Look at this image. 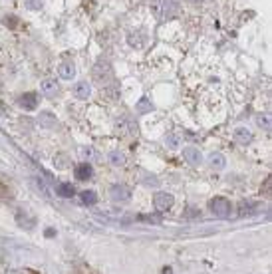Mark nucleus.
<instances>
[{"mask_svg": "<svg viewBox=\"0 0 272 274\" xmlns=\"http://www.w3.org/2000/svg\"><path fill=\"white\" fill-rule=\"evenodd\" d=\"M4 24L8 28H18L20 26V18H16L14 14H8V16H4Z\"/></svg>", "mask_w": 272, "mask_h": 274, "instance_id": "obj_18", "label": "nucleus"}, {"mask_svg": "<svg viewBox=\"0 0 272 274\" xmlns=\"http://www.w3.org/2000/svg\"><path fill=\"white\" fill-rule=\"evenodd\" d=\"M209 163H210V167L213 169H225V165H227V161H225V157L221 155V153H213L210 155V159H209Z\"/></svg>", "mask_w": 272, "mask_h": 274, "instance_id": "obj_15", "label": "nucleus"}, {"mask_svg": "<svg viewBox=\"0 0 272 274\" xmlns=\"http://www.w3.org/2000/svg\"><path fill=\"white\" fill-rule=\"evenodd\" d=\"M24 6L28 8V10H40L42 6H44V0H24Z\"/></svg>", "mask_w": 272, "mask_h": 274, "instance_id": "obj_17", "label": "nucleus"}, {"mask_svg": "<svg viewBox=\"0 0 272 274\" xmlns=\"http://www.w3.org/2000/svg\"><path fill=\"white\" fill-rule=\"evenodd\" d=\"M92 167H89L87 163H82V165H78L76 169H74V175H76V179L78 181H87L89 177H92Z\"/></svg>", "mask_w": 272, "mask_h": 274, "instance_id": "obj_11", "label": "nucleus"}, {"mask_svg": "<svg viewBox=\"0 0 272 274\" xmlns=\"http://www.w3.org/2000/svg\"><path fill=\"white\" fill-rule=\"evenodd\" d=\"M58 74L62 80H72L76 76V66H74L72 60H64V62L58 66Z\"/></svg>", "mask_w": 272, "mask_h": 274, "instance_id": "obj_6", "label": "nucleus"}, {"mask_svg": "<svg viewBox=\"0 0 272 274\" xmlns=\"http://www.w3.org/2000/svg\"><path fill=\"white\" fill-rule=\"evenodd\" d=\"M209 207H210V211H213L215 215L221 217V219H227V217L230 215V203H229L225 197H215V199H210Z\"/></svg>", "mask_w": 272, "mask_h": 274, "instance_id": "obj_2", "label": "nucleus"}, {"mask_svg": "<svg viewBox=\"0 0 272 274\" xmlns=\"http://www.w3.org/2000/svg\"><path fill=\"white\" fill-rule=\"evenodd\" d=\"M165 141H167V145H169L171 149H177V147H179V139H177L173 133H171V135H167V139H165Z\"/></svg>", "mask_w": 272, "mask_h": 274, "instance_id": "obj_21", "label": "nucleus"}, {"mask_svg": "<svg viewBox=\"0 0 272 274\" xmlns=\"http://www.w3.org/2000/svg\"><path fill=\"white\" fill-rule=\"evenodd\" d=\"M40 89L44 91L46 96H54L56 91H58V82L54 78H44L42 84H40Z\"/></svg>", "mask_w": 272, "mask_h": 274, "instance_id": "obj_10", "label": "nucleus"}, {"mask_svg": "<svg viewBox=\"0 0 272 274\" xmlns=\"http://www.w3.org/2000/svg\"><path fill=\"white\" fill-rule=\"evenodd\" d=\"M149 109H151V105H149L147 100H141V102L137 104V111H139V113H145V111H149Z\"/></svg>", "mask_w": 272, "mask_h": 274, "instance_id": "obj_20", "label": "nucleus"}, {"mask_svg": "<svg viewBox=\"0 0 272 274\" xmlns=\"http://www.w3.org/2000/svg\"><path fill=\"white\" fill-rule=\"evenodd\" d=\"M56 193H58L60 197H64V199H72V197L76 195V189H74L72 185H68V183H62V185L56 187Z\"/></svg>", "mask_w": 272, "mask_h": 274, "instance_id": "obj_12", "label": "nucleus"}, {"mask_svg": "<svg viewBox=\"0 0 272 274\" xmlns=\"http://www.w3.org/2000/svg\"><path fill=\"white\" fill-rule=\"evenodd\" d=\"M234 137H236V141H240V143H251V141H252V133H251L247 127H238V129L234 131Z\"/></svg>", "mask_w": 272, "mask_h": 274, "instance_id": "obj_14", "label": "nucleus"}, {"mask_svg": "<svg viewBox=\"0 0 272 274\" xmlns=\"http://www.w3.org/2000/svg\"><path fill=\"white\" fill-rule=\"evenodd\" d=\"M18 105H20L22 109H26V111H32V109H36V105H38V96L34 94V91H26V94H22V96L18 98Z\"/></svg>", "mask_w": 272, "mask_h": 274, "instance_id": "obj_4", "label": "nucleus"}, {"mask_svg": "<svg viewBox=\"0 0 272 274\" xmlns=\"http://www.w3.org/2000/svg\"><path fill=\"white\" fill-rule=\"evenodd\" d=\"M72 91H74V96H76L78 100H87L89 94H92V85H89L87 82H78V84L72 87Z\"/></svg>", "mask_w": 272, "mask_h": 274, "instance_id": "obj_8", "label": "nucleus"}, {"mask_svg": "<svg viewBox=\"0 0 272 274\" xmlns=\"http://www.w3.org/2000/svg\"><path fill=\"white\" fill-rule=\"evenodd\" d=\"M82 203L84 205H96L98 203V195L94 191H84L82 193Z\"/></svg>", "mask_w": 272, "mask_h": 274, "instance_id": "obj_16", "label": "nucleus"}, {"mask_svg": "<svg viewBox=\"0 0 272 274\" xmlns=\"http://www.w3.org/2000/svg\"><path fill=\"white\" fill-rule=\"evenodd\" d=\"M264 193L270 195V177H266V181H264Z\"/></svg>", "mask_w": 272, "mask_h": 274, "instance_id": "obj_22", "label": "nucleus"}, {"mask_svg": "<svg viewBox=\"0 0 272 274\" xmlns=\"http://www.w3.org/2000/svg\"><path fill=\"white\" fill-rule=\"evenodd\" d=\"M151 10L159 20H171L179 12V0H151Z\"/></svg>", "mask_w": 272, "mask_h": 274, "instance_id": "obj_1", "label": "nucleus"}, {"mask_svg": "<svg viewBox=\"0 0 272 274\" xmlns=\"http://www.w3.org/2000/svg\"><path fill=\"white\" fill-rule=\"evenodd\" d=\"M111 163L113 165H124L126 163V155L124 153H111Z\"/></svg>", "mask_w": 272, "mask_h": 274, "instance_id": "obj_19", "label": "nucleus"}, {"mask_svg": "<svg viewBox=\"0 0 272 274\" xmlns=\"http://www.w3.org/2000/svg\"><path fill=\"white\" fill-rule=\"evenodd\" d=\"M183 157L193 165V167H197V165H201V161H203V157H201V151L197 149V147H185L183 149Z\"/></svg>", "mask_w": 272, "mask_h": 274, "instance_id": "obj_9", "label": "nucleus"}, {"mask_svg": "<svg viewBox=\"0 0 272 274\" xmlns=\"http://www.w3.org/2000/svg\"><path fill=\"white\" fill-rule=\"evenodd\" d=\"M191 2H203V0H191Z\"/></svg>", "mask_w": 272, "mask_h": 274, "instance_id": "obj_25", "label": "nucleus"}, {"mask_svg": "<svg viewBox=\"0 0 272 274\" xmlns=\"http://www.w3.org/2000/svg\"><path fill=\"white\" fill-rule=\"evenodd\" d=\"M153 205H155L157 211H167V209L173 207V195H169V193H157L155 199H153Z\"/></svg>", "mask_w": 272, "mask_h": 274, "instance_id": "obj_5", "label": "nucleus"}, {"mask_svg": "<svg viewBox=\"0 0 272 274\" xmlns=\"http://www.w3.org/2000/svg\"><path fill=\"white\" fill-rule=\"evenodd\" d=\"M256 209H258L256 203L243 201V203H240V207H238V212H240V217H249V215H252V212H254Z\"/></svg>", "mask_w": 272, "mask_h": 274, "instance_id": "obj_13", "label": "nucleus"}, {"mask_svg": "<svg viewBox=\"0 0 272 274\" xmlns=\"http://www.w3.org/2000/svg\"><path fill=\"white\" fill-rule=\"evenodd\" d=\"M4 111V107H2V104H0V113H2Z\"/></svg>", "mask_w": 272, "mask_h": 274, "instance_id": "obj_24", "label": "nucleus"}, {"mask_svg": "<svg viewBox=\"0 0 272 274\" xmlns=\"http://www.w3.org/2000/svg\"><path fill=\"white\" fill-rule=\"evenodd\" d=\"M32 274H36V272H32Z\"/></svg>", "mask_w": 272, "mask_h": 274, "instance_id": "obj_26", "label": "nucleus"}, {"mask_svg": "<svg viewBox=\"0 0 272 274\" xmlns=\"http://www.w3.org/2000/svg\"><path fill=\"white\" fill-rule=\"evenodd\" d=\"M111 199L113 201H117V203H126V201H129V189L126 187V185H113L111 187Z\"/></svg>", "mask_w": 272, "mask_h": 274, "instance_id": "obj_7", "label": "nucleus"}, {"mask_svg": "<svg viewBox=\"0 0 272 274\" xmlns=\"http://www.w3.org/2000/svg\"><path fill=\"white\" fill-rule=\"evenodd\" d=\"M92 74H94V80H96L98 84H105L107 80H111V66H109L107 62H98V64L94 66Z\"/></svg>", "mask_w": 272, "mask_h": 274, "instance_id": "obj_3", "label": "nucleus"}, {"mask_svg": "<svg viewBox=\"0 0 272 274\" xmlns=\"http://www.w3.org/2000/svg\"><path fill=\"white\" fill-rule=\"evenodd\" d=\"M258 124L264 126V127H268V117H258Z\"/></svg>", "mask_w": 272, "mask_h": 274, "instance_id": "obj_23", "label": "nucleus"}]
</instances>
